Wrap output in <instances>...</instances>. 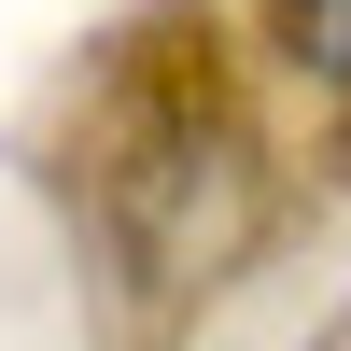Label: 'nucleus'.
I'll return each mask as SVG.
<instances>
[{
    "label": "nucleus",
    "instance_id": "f257e3e1",
    "mask_svg": "<svg viewBox=\"0 0 351 351\" xmlns=\"http://www.w3.org/2000/svg\"><path fill=\"white\" fill-rule=\"evenodd\" d=\"M295 56L324 84H351V0H295Z\"/></svg>",
    "mask_w": 351,
    "mask_h": 351
}]
</instances>
